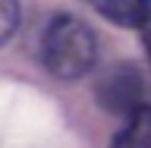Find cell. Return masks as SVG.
Wrapping results in <instances>:
<instances>
[{
	"instance_id": "obj_1",
	"label": "cell",
	"mask_w": 151,
	"mask_h": 148,
	"mask_svg": "<svg viewBox=\"0 0 151 148\" xmlns=\"http://www.w3.org/2000/svg\"><path fill=\"white\" fill-rule=\"evenodd\" d=\"M41 60L57 79H82L91 73L98 60V38L82 19L76 16H54L44 28Z\"/></svg>"
},
{
	"instance_id": "obj_2",
	"label": "cell",
	"mask_w": 151,
	"mask_h": 148,
	"mask_svg": "<svg viewBox=\"0 0 151 148\" xmlns=\"http://www.w3.org/2000/svg\"><path fill=\"white\" fill-rule=\"evenodd\" d=\"M98 101L110 113H132L135 107H142L145 104V85H142L139 69L132 63L107 69V76L98 82Z\"/></svg>"
},
{
	"instance_id": "obj_3",
	"label": "cell",
	"mask_w": 151,
	"mask_h": 148,
	"mask_svg": "<svg viewBox=\"0 0 151 148\" xmlns=\"http://www.w3.org/2000/svg\"><path fill=\"white\" fill-rule=\"evenodd\" d=\"M104 19H110L113 25L135 28L151 16V0H88Z\"/></svg>"
},
{
	"instance_id": "obj_4",
	"label": "cell",
	"mask_w": 151,
	"mask_h": 148,
	"mask_svg": "<svg viewBox=\"0 0 151 148\" xmlns=\"http://www.w3.org/2000/svg\"><path fill=\"white\" fill-rule=\"evenodd\" d=\"M110 148H151V104H142L129 113V123L113 136Z\"/></svg>"
},
{
	"instance_id": "obj_5",
	"label": "cell",
	"mask_w": 151,
	"mask_h": 148,
	"mask_svg": "<svg viewBox=\"0 0 151 148\" xmlns=\"http://www.w3.org/2000/svg\"><path fill=\"white\" fill-rule=\"evenodd\" d=\"M19 28V0H0V44H6Z\"/></svg>"
},
{
	"instance_id": "obj_6",
	"label": "cell",
	"mask_w": 151,
	"mask_h": 148,
	"mask_svg": "<svg viewBox=\"0 0 151 148\" xmlns=\"http://www.w3.org/2000/svg\"><path fill=\"white\" fill-rule=\"evenodd\" d=\"M142 28H145V51H148V60H151V16L142 22Z\"/></svg>"
}]
</instances>
